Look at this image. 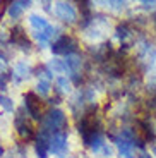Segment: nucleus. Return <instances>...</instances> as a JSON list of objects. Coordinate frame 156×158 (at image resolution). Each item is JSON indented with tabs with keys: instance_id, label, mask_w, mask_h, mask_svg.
Segmentation results:
<instances>
[{
	"instance_id": "nucleus-22",
	"label": "nucleus",
	"mask_w": 156,
	"mask_h": 158,
	"mask_svg": "<svg viewBox=\"0 0 156 158\" xmlns=\"http://www.w3.org/2000/svg\"><path fill=\"white\" fill-rule=\"evenodd\" d=\"M43 7H45V10H50V2H45Z\"/></svg>"
},
{
	"instance_id": "nucleus-15",
	"label": "nucleus",
	"mask_w": 156,
	"mask_h": 158,
	"mask_svg": "<svg viewBox=\"0 0 156 158\" xmlns=\"http://www.w3.org/2000/svg\"><path fill=\"white\" fill-rule=\"evenodd\" d=\"M0 107L4 108L5 112H12L14 110V102L7 95H0Z\"/></svg>"
},
{
	"instance_id": "nucleus-18",
	"label": "nucleus",
	"mask_w": 156,
	"mask_h": 158,
	"mask_svg": "<svg viewBox=\"0 0 156 158\" xmlns=\"http://www.w3.org/2000/svg\"><path fill=\"white\" fill-rule=\"evenodd\" d=\"M5 72H10V71H9V65H7V59L0 53V74H5Z\"/></svg>"
},
{
	"instance_id": "nucleus-6",
	"label": "nucleus",
	"mask_w": 156,
	"mask_h": 158,
	"mask_svg": "<svg viewBox=\"0 0 156 158\" xmlns=\"http://www.w3.org/2000/svg\"><path fill=\"white\" fill-rule=\"evenodd\" d=\"M53 10H55V16L67 24H74L77 21V12H76L74 5L70 2H57Z\"/></svg>"
},
{
	"instance_id": "nucleus-3",
	"label": "nucleus",
	"mask_w": 156,
	"mask_h": 158,
	"mask_svg": "<svg viewBox=\"0 0 156 158\" xmlns=\"http://www.w3.org/2000/svg\"><path fill=\"white\" fill-rule=\"evenodd\" d=\"M23 110H24V107L17 112L16 120H14L16 131H17V134H19V138L23 139V141H31V139H35V127L31 126L29 120H26V115L23 114Z\"/></svg>"
},
{
	"instance_id": "nucleus-17",
	"label": "nucleus",
	"mask_w": 156,
	"mask_h": 158,
	"mask_svg": "<svg viewBox=\"0 0 156 158\" xmlns=\"http://www.w3.org/2000/svg\"><path fill=\"white\" fill-rule=\"evenodd\" d=\"M141 9H144V10H154L156 9V0H151V2L142 0V2H141Z\"/></svg>"
},
{
	"instance_id": "nucleus-4",
	"label": "nucleus",
	"mask_w": 156,
	"mask_h": 158,
	"mask_svg": "<svg viewBox=\"0 0 156 158\" xmlns=\"http://www.w3.org/2000/svg\"><path fill=\"white\" fill-rule=\"evenodd\" d=\"M48 148H50V153L57 155V156H62L69 151V138H67V132H57V134H51L50 141H48Z\"/></svg>"
},
{
	"instance_id": "nucleus-9",
	"label": "nucleus",
	"mask_w": 156,
	"mask_h": 158,
	"mask_svg": "<svg viewBox=\"0 0 156 158\" xmlns=\"http://www.w3.org/2000/svg\"><path fill=\"white\" fill-rule=\"evenodd\" d=\"M31 74H33L31 65H29L27 62H24V60L17 62L16 65H14V69H12V79H14L16 83H21V81H24V79L31 77Z\"/></svg>"
},
{
	"instance_id": "nucleus-14",
	"label": "nucleus",
	"mask_w": 156,
	"mask_h": 158,
	"mask_svg": "<svg viewBox=\"0 0 156 158\" xmlns=\"http://www.w3.org/2000/svg\"><path fill=\"white\" fill-rule=\"evenodd\" d=\"M51 89L50 81H45V79H39L38 84H36V95L38 96H48Z\"/></svg>"
},
{
	"instance_id": "nucleus-24",
	"label": "nucleus",
	"mask_w": 156,
	"mask_h": 158,
	"mask_svg": "<svg viewBox=\"0 0 156 158\" xmlns=\"http://www.w3.org/2000/svg\"><path fill=\"white\" fill-rule=\"evenodd\" d=\"M62 158H67V156H62Z\"/></svg>"
},
{
	"instance_id": "nucleus-11",
	"label": "nucleus",
	"mask_w": 156,
	"mask_h": 158,
	"mask_svg": "<svg viewBox=\"0 0 156 158\" xmlns=\"http://www.w3.org/2000/svg\"><path fill=\"white\" fill-rule=\"evenodd\" d=\"M29 24H31V28L35 29V31H39V33L47 31L51 26V24L48 23L43 16H39V14H31V16H29Z\"/></svg>"
},
{
	"instance_id": "nucleus-1",
	"label": "nucleus",
	"mask_w": 156,
	"mask_h": 158,
	"mask_svg": "<svg viewBox=\"0 0 156 158\" xmlns=\"http://www.w3.org/2000/svg\"><path fill=\"white\" fill-rule=\"evenodd\" d=\"M67 126V115L62 108H48L43 114V118H41V129L50 132V134H57V132H62L65 131Z\"/></svg>"
},
{
	"instance_id": "nucleus-12",
	"label": "nucleus",
	"mask_w": 156,
	"mask_h": 158,
	"mask_svg": "<svg viewBox=\"0 0 156 158\" xmlns=\"http://www.w3.org/2000/svg\"><path fill=\"white\" fill-rule=\"evenodd\" d=\"M70 86H72V83H70V79L65 77V76H59L57 81H55V91L59 95H67L70 91Z\"/></svg>"
},
{
	"instance_id": "nucleus-20",
	"label": "nucleus",
	"mask_w": 156,
	"mask_h": 158,
	"mask_svg": "<svg viewBox=\"0 0 156 158\" xmlns=\"http://www.w3.org/2000/svg\"><path fill=\"white\" fill-rule=\"evenodd\" d=\"M100 153H101L105 158H110V156H112V153H113V150H112V146H110L108 143H106L105 146L101 148V151H100Z\"/></svg>"
},
{
	"instance_id": "nucleus-8",
	"label": "nucleus",
	"mask_w": 156,
	"mask_h": 158,
	"mask_svg": "<svg viewBox=\"0 0 156 158\" xmlns=\"http://www.w3.org/2000/svg\"><path fill=\"white\" fill-rule=\"evenodd\" d=\"M115 38L120 41V47H124V50H127L130 47L129 41L134 38V29H132L129 21H124V23L117 24V28H115Z\"/></svg>"
},
{
	"instance_id": "nucleus-23",
	"label": "nucleus",
	"mask_w": 156,
	"mask_h": 158,
	"mask_svg": "<svg viewBox=\"0 0 156 158\" xmlns=\"http://www.w3.org/2000/svg\"><path fill=\"white\" fill-rule=\"evenodd\" d=\"M0 156H4V148H2V144H0Z\"/></svg>"
},
{
	"instance_id": "nucleus-7",
	"label": "nucleus",
	"mask_w": 156,
	"mask_h": 158,
	"mask_svg": "<svg viewBox=\"0 0 156 158\" xmlns=\"http://www.w3.org/2000/svg\"><path fill=\"white\" fill-rule=\"evenodd\" d=\"M9 43H12L14 47H19L21 50L24 52H29L31 50V41L27 40L26 31H24L23 26H14L9 35Z\"/></svg>"
},
{
	"instance_id": "nucleus-16",
	"label": "nucleus",
	"mask_w": 156,
	"mask_h": 158,
	"mask_svg": "<svg viewBox=\"0 0 156 158\" xmlns=\"http://www.w3.org/2000/svg\"><path fill=\"white\" fill-rule=\"evenodd\" d=\"M105 5H108L113 10H124L127 7V2H105Z\"/></svg>"
},
{
	"instance_id": "nucleus-2",
	"label": "nucleus",
	"mask_w": 156,
	"mask_h": 158,
	"mask_svg": "<svg viewBox=\"0 0 156 158\" xmlns=\"http://www.w3.org/2000/svg\"><path fill=\"white\" fill-rule=\"evenodd\" d=\"M50 48L55 55L69 57V55H72V53H76V50H77V41L69 35H62L59 40H55L53 43H51Z\"/></svg>"
},
{
	"instance_id": "nucleus-13",
	"label": "nucleus",
	"mask_w": 156,
	"mask_h": 158,
	"mask_svg": "<svg viewBox=\"0 0 156 158\" xmlns=\"http://www.w3.org/2000/svg\"><path fill=\"white\" fill-rule=\"evenodd\" d=\"M47 67L50 69L51 74H64L67 72V67H65V60H60V59H51L50 62L47 64Z\"/></svg>"
},
{
	"instance_id": "nucleus-5",
	"label": "nucleus",
	"mask_w": 156,
	"mask_h": 158,
	"mask_svg": "<svg viewBox=\"0 0 156 158\" xmlns=\"http://www.w3.org/2000/svg\"><path fill=\"white\" fill-rule=\"evenodd\" d=\"M24 108H26L27 115H31L33 120H41L43 118V112L39 107V96L33 91H27L24 95Z\"/></svg>"
},
{
	"instance_id": "nucleus-10",
	"label": "nucleus",
	"mask_w": 156,
	"mask_h": 158,
	"mask_svg": "<svg viewBox=\"0 0 156 158\" xmlns=\"http://www.w3.org/2000/svg\"><path fill=\"white\" fill-rule=\"evenodd\" d=\"M29 5H31V0H26V2H24V0H16V2H10V4L7 5V12L12 19H19L23 10L27 9Z\"/></svg>"
},
{
	"instance_id": "nucleus-19",
	"label": "nucleus",
	"mask_w": 156,
	"mask_h": 158,
	"mask_svg": "<svg viewBox=\"0 0 156 158\" xmlns=\"http://www.w3.org/2000/svg\"><path fill=\"white\" fill-rule=\"evenodd\" d=\"M148 108H149L151 112H154V114H156V91L153 93L151 96H149V100H148Z\"/></svg>"
},
{
	"instance_id": "nucleus-21",
	"label": "nucleus",
	"mask_w": 156,
	"mask_h": 158,
	"mask_svg": "<svg viewBox=\"0 0 156 158\" xmlns=\"http://www.w3.org/2000/svg\"><path fill=\"white\" fill-rule=\"evenodd\" d=\"M136 158H154V156H153V153H149V151L146 150V151H139V153L136 155Z\"/></svg>"
}]
</instances>
